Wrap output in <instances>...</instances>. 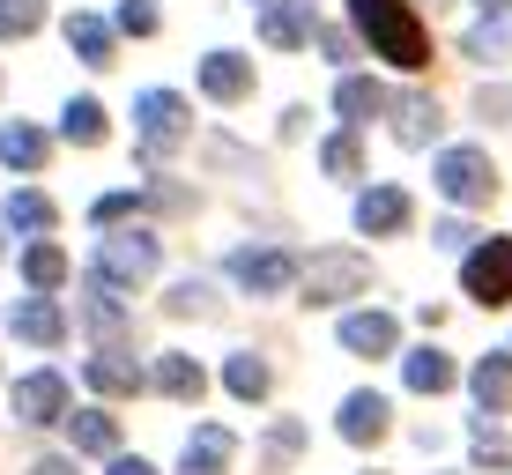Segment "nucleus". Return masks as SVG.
Masks as SVG:
<instances>
[{
  "label": "nucleus",
  "mask_w": 512,
  "mask_h": 475,
  "mask_svg": "<svg viewBox=\"0 0 512 475\" xmlns=\"http://www.w3.org/2000/svg\"><path fill=\"white\" fill-rule=\"evenodd\" d=\"M498 52H505V30H498V23L468 30V60H498Z\"/></svg>",
  "instance_id": "nucleus-34"
},
{
  "label": "nucleus",
  "mask_w": 512,
  "mask_h": 475,
  "mask_svg": "<svg viewBox=\"0 0 512 475\" xmlns=\"http://www.w3.org/2000/svg\"><path fill=\"white\" fill-rule=\"evenodd\" d=\"M475 8H490V15H498V8H512V0H475Z\"/></svg>",
  "instance_id": "nucleus-41"
},
{
  "label": "nucleus",
  "mask_w": 512,
  "mask_h": 475,
  "mask_svg": "<svg viewBox=\"0 0 512 475\" xmlns=\"http://www.w3.org/2000/svg\"><path fill=\"white\" fill-rule=\"evenodd\" d=\"M23 275H30V290H60L67 283V253H60V245H52V238H38V245H30V253H23Z\"/></svg>",
  "instance_id": "nucleus-23"
},
{
  "label": "nucleus",
  "mask_w": 512,
  "mask_h": 475,
  "mask_svg": "<svg viewBox=\"0 0 512 475\" xmlns=\"http://www.w3.org/2000/svg\"><path fill=\"white\" fill-rule=\"evenodd\" d=\"M223 468H231V431L201 424V431H193V446H186V461H179V475H223Z\"/></svg>",
  "instance_id": "nucleus-17"
},
{
  "label": "nucleus",
  "mask_w": 512,
  "mask_h": 475,
  "mask_svg": "<svg viewBox=\"0 0 512 475\" xmlns=\"http://www.w3.org/2000/svg\"><path fill=\"white\" fill-rule=\"evenodd\" d=\"M156 23H164V15H156V0H127V8H119V30H127V38H149Z\"/></svg>",
  "instance_id": "nucleus-32"
},
{
  "label": "nucleus",
  "mask_w": 512,
  "mask_h": 475,
  "mask_svg": "<svg viewBox=\"0 0 512 475\" xmlns=\"http://www.w3.org/2000/svg\"><path fill=\"white\" fill-rule=\"evenodd\" d=\"M357 231H364V238L409 231V193H401V186H372V193L357 201Z\"/></svg>",
  "instance_id": "nucleus-10"
},
{
  "label": "nucleus",
  "mask_w": 512,
  "mask_h": 475,
  "mask_svg": "<svg viewBox=\"0 0 512 475\" xmlns=\"http://www.w3.org/2000/svg\"><path fill=\"white\" fill-rule=\"evenodd\" d=\"M349 15H357V30L372 38V52L394 60L401 75H423V67H431V38H423V23L409 15V0H349Z\"/></svg>",
  "instance_id": "nucleus-1"
},
{
  "label": "nucleus",
  "mask_w": 512,
  "mask_h": 475,
  "mask_svg": "<svg viewBox=\"0 0 512 475\" xmlns=\"http://www.w3.org/2000/svg\"><path fill=\"white\" fill-rule=\"evenodd\" d=\"M320 52H327V60H334V67H349V60H357V45H349V38H342V30H320Z\"/></svg>",
  "instance_id": "nucleus-37"
},
{
  "label": "nucleus",
  "mask_w": 512,
  "mask_h": 475,
  "mask_svg": "<svg viewBox=\"0 0 512 475\" xmlns=\"http://www.w3.org/2000/svg\"><path fill=\"white\" fill-rule=\"evenodd\" d=\"M156 260H164L156 231H112V238H97V290L149 283V275H156Z\"/></svg>",
  "instance_id": "nucleus-2"
},
{
  "label": "nucleus",
  "mask_w": 512,
  "mask_h": 475,
  "mask_svg": "<svg viewBox=\"0 0 512 475\" xmlns=\"http://www.w3.org/2000/svg\"><path fill=\"white\" fill-rule=\"evenodd\" d=\"M15 416H23V424H67V379L60 372L15 379Z\"/></svg>",
  "instance_id": "nucleus-8"
},
{
  "label": "nucleus",
  "mask_w": 512,
  "mask_h": 475,
  "mask_svg": "<svg viewBox=\"0 0 512 475\" xmlns=\"http://www.w3.org/2000/svg\"><path fill=\"white\" fill-rule=\"evenodd\" d=\"M104 475H156V468H149V461H134V453H119V461L104 468Z\"/></svg>",
  "instance_id": "nucleus-39"
},
{
  "label": "nucleus",
  "mask_w": 512,
  "mask_h": 475,
  "mask_svg": "<svg viewBox=\"0 0 512 475\" xmlns=\"http://www.w3.org/2000/svg\"><path fill=\"white\" fill-rule=\"evenodd\" d=\"M201 90L216 104H238V97H253V67H245L238 52H208L201 60Z\"/></svg>",
  "instance_id": "nucleus-11"
},
{
  "label": "nucleus",
  "mask_w": 512,
  "mask_h": 475,
  "mask_svg": "<svg viewBox=\"0 0 512 475\" xmlns=\"http://www.w3.org/2000/svg\"><path fill=\"white\" fill-rule=\"evenodd\" d=\"M45 23V0H0V38H30Z\"/></svg>",
  "instance_id": "nucleus-30"
},
{
  "label": "nucleus",
  "mask_w": 512,
  "mask_h": 475,
  "mask_svg": "<svg viewBox=\"0 0 512 475\" xmlns=\"http://www.w3.org/2000/svg\"><path fill=\"white\" fill-rule=\"evenodd\" d=\"M401 379H409V394H446V386H453V357H446V349H416Z\"/></svg>",
  "instance_id": "nucleus-22"
},
{
  "label": "nucleus",
  "mask_w": 512,
  "mask_h": 475,
  "mask_svg": "<svg viewBox=\"0 0 512 475\" xmlns=\"http://www.w3.org/2000/svg\"><path fill=\"white\" fill-rule=\"evenodd\" d=\"M386 104H394V97H386L372 75H342V82H334V112H342L349 127H357V119H379Z\"/></svg>",
  "instance_id": "nucleus-16"
},
{
  "label": "nucleus",
  "mask_w": 512,
  "mask_h": 475,
  "mask_svg": "<svg viewBox=\"0 0 512 475\" xmlns=\"http://www.w3.org/2000/svg\"><path fill=\"white\" fill-rule=\"evenodd\" d=\"M8 223H15V231H52V201H45V193H15Z\"/></svg>",
  "instance_id": "nucleus-31"
},
{
  "label": "nucleus",
  "mask_w": 512,
  "mask_h": 475,
  "mask_svg": "<svg viewBox=\"0 0 512 475\" xmlns=\"http://www.w3.org/2000/svg\"><path fill=\"white\" fill-rule=\"evenodd\" d=\"M90 216H97V231H104V223H127V216H134V193H97Z\"/></svg>",
  "instance_id": "nucleus-33"
},
{
  "label": "nucleus",
  "mask_w": 512,
  "mask_h": 475,
  "mask_svg": "<svg viewBox=\"0 0 512 475\" xmlns=\"http://www.w3.org/2000/svg\"><path fill=\"white\" fill-rule=\"evenodd\" d=\"M171 312H208V290L201 283H179V290H171Z\"/></svg>",
  "instance_id": "nucleus-38"
},
{
  "label": "nucleus",
  "mask_w": 512,
  "mask_h": 475,
  "mask_svg": "<svg viewBox=\"0 0 512 475\" xmlns=\"http://www.w3.org/2000/svg\"><path fill=\"white\" fill-rule=\"evenodd\" d=\"M156 386H164L171 401H201L208 372H201V364H193V357H164V364H156Z\"/></svg>",
  "instance_id": "nucleus-24"
},
{
  "label": "nucleus",
  "mask_w": 512,
  "mask_h": 475,
  "mask_svg": "<svg viewBox=\"0 0 512 475\" xmlns=\"http://www.w3.org/2000/svg\"><path fill=\"white\" fill-rule=\"evenodd\" d=\"M364 283H372V260L364 253H312L305 260V297L312 305H334V297H349Z\"/></svg>",
  "instance_id": "nucleus-6"
},
{
  "label": "nucleus",
  "mask_w": 512,
  "mask_h": 475,
  "mask_svg": "<svg viewBox=\"0 0 512 475\" xmlns=\"http://www.w3.org/2000/svg\"><path fill=\"white\" fill-rule=\"evenodd\" d=\"M15 334H23L30 349H52L67 334V312L52 305V297H23V305H15Z\"/></svg>",
  "instance_id": "nucleus-14"
},
{
  "label": "nucleus",
  "mask_w": 512,
  "mask_h": 475,
  "mask_svg": "<svg viewBox=\"0 0 512 475\" xmlns=\"http://www.w3.org/2000/svg\"><path fill=\"white\" fill-rule=\"evenodd\" d=\"M386 112H394V134H401V149H431V142H438V104H431V97L386 104Z\"/></svg>",
  "instance_id": "nucleus-18"
},
{
  "label": "nucleus",
  "mask_w": 512,
  "mask_h": 475,
  "mask_svg": "<svg viewBox=\"0 0 512 475\" xmlns=\"http://www.w3.org/2000/svg\"><path fill=\"white\" fill-rule=\"evenodd\" d=\"M468 386H475V409H483V416L512 409V357H505V349H498V357H475Z\"/></svg>",
  "instance_id": "nucleus-12"
},
{
  "label": "nucleus",
  "mask_w": 512,
  "mask_h": 475,
  "mask_svg": "<svg viewBox=\"0 0 512 475\" xmlns=\"http://www.w3.org/2000/svg\"><path fill=\"white\" fill-rule=\"evenodd\" d=\"M67 45H75L90 67H112V52H119V30L104 23V15H67Z\"/></svg>",
  "instance_id": "nucleus-15"
},
{
  "label": "nucleus",
  "mask_w": 512,
  "mask_h": 475,
  "mask_svg": "<svg viewBox=\"0 0 512 475\" xmlns=\"http://www.w3.org/2000/svg\"><path fill=\"white\" fill-rule=\"evenodd\" d=\"M60 134H67V142H82V149L104 142V104H97V97H75V104L60 112Z\"/></svg>",
  "instance_id": "nucleus-25"
},
{
  "label": "nucleus",
  "mask_w": 512,
  "mask_h": 475,
  "mask_svg": "<svg viewBox=\"0 0 512 475\" xmlns=\"http://www.w3.org/2000/svg\"><path fill=\"white\" fill-rule=\"evenodd\" d=\"M468 453H475V468H512V438L490 431V416H475V424H468Z\"/></svg>",
  "instance_id": "nucleus-29"
},
{
  "label": "nucleus",
  "mask_w": 512,
  "mask_h": 475,
  "mask_svg": "<svg viewBox=\"0 0 512 475\" xmlns=\"http://www.w3.org/2000/svg\"><path fill=\"white\" fill-rule=\"evenodd\" d=\"M67 431H75V446H82V453H112V446H119V424H112L104 409H82V416H67Z\"/></svg>",
  "instance_id": "nucleus-26"
},
{
  "label": "nucleus",
  "mask_w": 512,
  "mask_h": 475,
  "mask_svg": "<svg viewBox=\"0 0 512 475\" xmlns=\"http://www.w3.org/2000/svg\"><path fill=\"white\" fill-rule=\"evenodd\" d=\"M320 171H327V179H364V149H357V134H349V127L320 149Z\"/></svg>",
  "instance_id": "nucleus-27"
},
{
  "label": "nucleus",
  "mask_w": 512,
  "mask_h": 475,
  "mask_svg": "<svg viewBox=\"0 0 512 475\" xmlns=\"http://www.w3.org/2000/svg\"><path fill=\"white\" fill-rule=\"evenodd\" d=\"M461 283L475 305H512V238H475Z\"/></svg>",
  "instance_id": "nucleus-5"
},
{
  "label": "nucleus",
  "mask_w": 512,
  "mask_h": 475,
  "mask_svg": "<svg viewBox=\"0 0 512 475\" xmlns=\"http://www.w3.org/2000/svg\"><path fill=\"white\" fill-rule=\"evenodd\" d=\"M260 38L282 45V52L305 45V38H312V8H305V0H282V8H268V15H260Z\"/></svg>",
  "instance_id": "nucleus-20"
},
{
  "label": "nucleus",
  "mask_w": 512,
  "mask_h": 475,
  "mask_svg": "<svg viewBox=\"0 0 512 475\" xmlns=\"http://www.w3.org/2000/svg\"><path fill=\"white\" fill-rule=\"evenodd\" d=\"M401 327L386 320V312H349L342 320V357H394Z\"/></svg>",
  "instance_id": "nucleus-9"
},
{
  "label": "nucleus",
  "mask_w": 512,
  "mask_h": 475,
  "mask_svg": "<svg viewBox=\"0 0 512 475\" xmlns=\"http://www.w3.org/2000/svg\"><path fill=\"white\" fill-rule=\"evenodd\" d=\"M334 424H342L349 446H379V438H386V401H379V394H349Z\"/></svg>",
  "instance_id": "nucleus-13"
},
{
  "label": "nucleus",
  "mask_w": 512,
  "mask_h": 475,
  "mask_svg": "<svg viewBox=\"0 0 512 475\" xmlns=\"http://www.w3.org/2000/svg\"><path fill=\"white\" fill-rule=\"evenodd\" d=\"M438 193H446L453 208H483L490 193H498V171H490L483 149H438Z\"/></svg>",
  "instance_id": "nucleus-3"
},
{
  "label": "nucleus",
  "mask_w": 512,
  "mask_h": 475,
  "mask_svg": "<svg viewBox=\"0 0 512 475\" xmlns=\"http://www.w3.org/2000/svg\"><path fill=\"white\" fill-rule=\"evenodd\" d=\"M223 386H231L238 401H260L268 394V364L260 357H223Z\"/></svg>",
  "instance_id": "nucleus-28"
},
{
  "label": "nucleus",
  "mask_w": 512,
  "mask_h": 475,
  "mask_svg": "<svg viewBox=\"0 0 512 475\" xmlns=\"http://www.w3.org/2000/svg\"><path fill=\"white\" fill-rule=\"evenodd\" d=\"M268 453L282 461V453H305V424H275L268 431Z\"/></svg>",
  "instance_id": "nucleus-35"
},
{
  "label": "nucleus",
  "mask_w": 512,
  "mask_h": 475,
  "mask_svg": "<svg viewBox=\"0 0 512 475\" xmlns=\"http://www.w3.org/2000/svg\"><path fill=\"white\" fill-rule=\"evenodd\" d=\"M82 379H90L97 394H112V401H127V394H141V386H149V379H141L127 357H104V349H97L90 364H82Z\"/></svg>",
  "instance_id": "nucleus-19"
},
{
  "label": "nucleus",
  "mask_w": 512,
  "mask_h": 475,
  "mask_svg": "<svg viewBox=\"0 0 512 475\" xmlns=\"http://www.w3.org/2000/svg\"><path fill=\"white\" fill-rule=\"evenodd\" d=\"M52 156V142L38 127H23V119H8V127H0V164H15V171H38Z\"/></svg>",
  "instance_id": "nucleus-21"
},
{
  "label": "nucleus",
  "mask_w": 512,
  "mask_h": 475,
  "mask_svg": "<svg viewBox=\"0 0 512 475\" xmlns=\"http://www.w3.org/2000/svg\"><path fill=\"white\" fill-rule=\"evenodd\" d=\"M438 245H446V253H468V245H475V231H468L461 216H446V223H438Z\"/></svg>",
  "instance_id": "nucleus-36"
},
{
  "label": "nucleus",
  "mask_w": 512,
  "mask_h": 475,
  "mask_svg": "<svg viewBox=\"0 0 512 475\" xmlns=\"http://www.w3.org/2000/svg\"><path fill=\"white\" fill-rule=\"evenodd\" d=\"M134 119H141V142L149 149H171V142H186V97L179 90H141V104H134Z\"/></svg>",
  "instance_id": "nucleus-7"
},
{
  "label": "nucleus",
  "mask_w": 512,
  "mask_h": 475,
  "mask_svg": "<svg viewBox=\"0 0 512 475\" xmlns=\"http://www.w3.org/2000/svg\"><path fill=\"white\" fill-rule=\"evenodd\" d=\"M30 475H75V461H38Z\"/></svg>",
  "instance_id": "nucleus-40"
},
{
  "label": "nucleus",
  "mask_w": 512,
  "mask_h": 475,
  "mask_svg": "<svg viewBox=\"0 0 512 475\" xmlns=\"http://www.w3.org/2000/svg\"><path fill=\"white\" fill-rule=\"evenodd\" d=\"M223 275H231L238 290H253V297H282L297 283V260L282 253V245H238V253L223 260Z\"/></svg>",
  "instance_id": "nucleus-4"
}]
</instances>
